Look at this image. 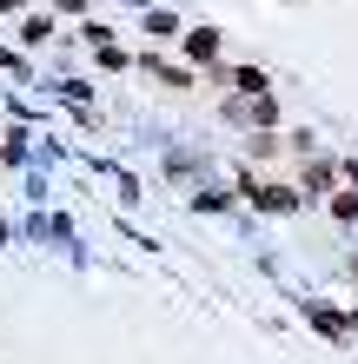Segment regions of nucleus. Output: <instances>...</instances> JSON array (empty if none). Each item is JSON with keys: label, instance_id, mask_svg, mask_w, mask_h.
I'll list each match as a JSON object with an SVG mask.
<instances>
[{"label": "nucleus", "instance_id": "obj_5", "mask_svg": "<svg viewBox=\"0 0 358 364\" xmlns=\"http://www.w3.org/2000/svg\"><path fill=\"white\" fill-rule=\"evenodd\" d=\"M139 27H146V40H173V47H179L186 20H179L173 7H146V20H139Z\"/></svg>", "mask_w": 358, "mask_h": 364}, {"label": "nucleus", "instance_id": "obj_9", "mask_svg": "<svg viewBox=\"0 0 358 364\" xmlns=\"http://www.w3.org/2000/svg\"><path fill=\"white\" fill-rule=\"evenodd\" d=\"M0 67H7V73H27V60H20L14 47H0Z\"/></svg>", "mask_w": 358, "mask_h": 364}, {"label": "nucleus", "instance_id": "obj_1", "mask_svg": "<svg viewBox=\"0 0 358 364\" xmlns=\"http://www.w3.org/2000/svg\"><path fill=\"white\" fill-rule=\"evenodd\" d=\"M233 192H239L246 205H259V212H299V205H305L299 186H285V179H252V173H239Z\"/></svg>", "mask_w": 358, "mask_h": 364}, {"label": "nucleus", "instance_id": "obj_7", "mask_svg": "<svg viewBox=\"0 0 358 364\" xmlns=\"http://www.w3.org/2000/svg\"><path fill=\"white\" fill-rule=\"evenodd\" d=\"M325 205L339 212V219H358V179H352V186H339V192H325Z\"/></svg>", "mask_w": 358, "mask_h": 364}, {"label": "nucleus", "instance_id": "obj_11", "mask_svg": "<svg viewBox=\"0 0 358 364\" xmlns=\"http://www.w3.org/2000/svg\"><path fill=\"white\" fill-rule=\"evenodd\" d=\"M0 14H14V20H20V14H27V0H0Z\"/></svg>", "mask_w": 358, "mask_h": 364}, {"label": "nucleus", "instance_id": "obj_2", "mask_svg": "<svg viewBox=\"0 0 358 364\" xmlns=\"http://www.w3.org/2000/svg\"><path fill=\"white\" fill-rule=\"evenodd\" d=\"M133 67H139L146 80H159V87H173V93H186V87H199V67H186V60H159V53H133Z\"/></svg>", "mask_w": 358, "mask_h": 364}, {"label": "nucleus", "instance_id": "obj_12", "mask_svg": "<svg viewBox=\"0 0 358 364\" xmlns=\"http://www.w3.org/2000/svg\"><path fill=\"white\" fill-rule=\"evenodd\" d=\"M352 325H358V305H352Z\"/></svg>", "mask_w": 358, "mask_h": 364}, {"label": "nucleus", "instance_id": "obj_4", "mask_svg": "<svg viewBox=\"0 0 358 364\" xmlns=\"http://www.w3.org/2000/svg\"><path fill=\"white\" fill-rule=\"evenodd\" d=\"M14 40H20V47H27V53H40V47H47V40H53V14H20Z\"/></svg>", "mask_w": 358, "mask_h": 364}, {"label": "nucleus", "instance_id": "obj_3", "mask_svg": "<svg viewBox=\"0 0 358 364\" xmlns=\"http://www.w3.org/2000/svg\"><path fill=\"white\" fill-rule=\"evenodd\" d=\"M179 53H186V67H213V60H226V33L219 27H186Z\"/></svg>", "mask_w": 358, "mask_h": 364}, {"label": "nucleus", "instance_id": "obj_10", "mask_svg": "<svg viewBox=\"0 0 358 364\" xmlns=\"http://www.w3.org/2000/svg\"><path fill=\"white\" fill-rule=\"evenodd\" d=\"M93 7V0H60V14H87Z\"/></svg>", "mask_w": 358, "mask_h": 364}, {"label": "nucleus", "instance_id": "obj_8", "mask_svg": "<svg viewBox=\"0 0 358 364\" xmlns=\"http://www.w3.org/2000/svg\"><path fill=\"white\" fill-rule=\"evenodd\" d=\"M20 159H27V133L14 126V133H0V166H20Z\"/></svg>", "mask_w": 358, "mask_h": 364}, {"label": "nucleus", "instance_id": "obj_6", "mask_svg": "<svg viewBox=\"0 0 358 364\" xmlns=\"http://www.w3.org/2000/svg\"><path fill=\"white\" fill-rule=\"evenodd\" d=\"M93 60H100V73H126V67H133V53H126L120 40H100V47H93Z\"/></svg>", "mask_w": 358, "mask_h": 364}]
</instances>
